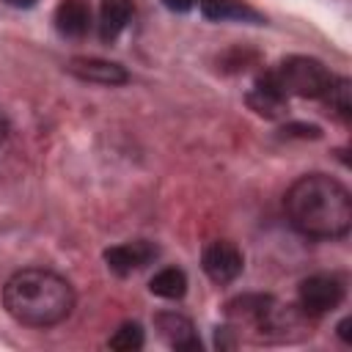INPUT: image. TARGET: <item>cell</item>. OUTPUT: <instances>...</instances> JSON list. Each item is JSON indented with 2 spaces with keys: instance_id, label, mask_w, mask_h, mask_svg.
I'll list each match as a JSON object with an SVG mask.
<instances>
[{
  "instance_id": "cell-1",
  "label": "cell",
  "mask_w": 352,
  "mask_h": 352,
  "mask_svg": "<svg viewBox=\"0 0 352 352\" xmlns=\"http://www.w3.org/2000/svg\"><path fill=\"white\" fill-rule=\"evenodd\" d=\"M283 209L292 228L311 239H341L352 228V195L327 173L300 176L286 190Z\"/></svg>"
},
{
  "instance_id": "cell-2",
  "label": "cell",
  "mask_w": 352,
  "mask_h": 352,
  "mask_svg": "<svg viewBox=\"0 0 352 352\" xmlns=\"http://www.w3.org/2000/svg\"><path fill=\"white\" fill-rule=\"evenodd\" d=\"M3 305L8 316L25 327H52L74 311V289L52 270L28 267L6 280Z\"/></svg>"
},
{
  "instance_id": "cell-3",
  "label": "cell",
  "mask_w": 352,
  "mask_h": 352,
  "mask_svg": "<svg viewBox=\"0 0 352 352\" xmlns=\"http://www.w3.org/2000/svg\"><path fill=\"white\" fill-rule=\"evenodd\" d=\"M275 80L280 82L286 96H300V99H322L330 85H333V72L308 55H292L286 60H280L272 69Z\"/></svg>"
},
{
  "instance_id": "cell-4",
  "label": "cell",
  "mask_w": 352,
  "mask_h": 352,
  "mask_svg": "<svg viewBox=\"0 0 352 352\" xmlns=\"http://www.w3.org/2000/svg\"><path fill=\"white\" fill-rule=\"evenodd\" d=\"M344 300V283L336 275H311L297 289V308L305 316H322L338 308Z\"/></svg>"
},
{
  "instance_id": "cell-5",
  "label": "cell",
  "mask_w": 352,
  "mask_h": 352,
  "mask_svg": "<svg viewBox=\"0 0 352 352\" xmlns=\"http://www.w3.org/2000/svg\"><path fill=\"white\" fill-rule=\"evenodd\" d=\"M201 267L206 272V278L212 283H231L239 278L242 267H245V256L242 250L234 245V242H226V239H217V242H209L201 253Z\"/></svg>"
},
{
  "instance_id": "cell-6",
  "label": "cell",
  "mask_w": 352,
  "mask_h": 352,
  "mask_svg": "<svg viewBox=\"0 0 352 352\" xmlns=\"http://www.w3.org/2000/svg\"><path fill=\"white\" fill-rule=\"evenodd\" d=\"M157 245L148 242V239H132V242H121V245H113L104 250V264L110 272L126 278L143 267H148L154 258H157Z\"/></svg>"
},
{
  "instance_id": "cell-7",
  "label": "cell",
  "mask_w": 352,
  "mask_h": 352,
  "mask_svg": "<svg viewBox=\"0 0 352 352\" xmlns=\"http://www.w3.org/2000/svg\"><path fill=\"white\" fill-rule=\"evenodd\" d=\"M154 327L160 333V338L179 349V352H201V338L195 333V324L184 316V314H176V311H160L154 316Z\"/></svg>"
},
{
  "instance_id": "cell-8",
  "label": "cell",
  "mask_w": 352,
  "mask_h": 352,
  "mask_svg": "<svg viewBox=\"0 0 352 352\" xmlns=\"http://www.w3.org/2000/svg\"><path fill=\"white\" fill-rule=\"evenodd\" d=\"M66 72L82 82H96V85H124L129 80L121 63H113L104 58H72L66 63Z\"/></svg>"
},
{
  "instance_id": "cell-9",
  "label": "cell",
  "mask_w": 352,
  "mask_h": 352,
  "mask_svg": "<svg viewBox=\"0 0 352 352\" xmlns=\"http://www.w3.org/2000/svg\"><path fill=\"white\" fill-rule=\"evenodd\" d=\"M248 104L264 118H278V116H283V110L289 104V96L283 94V88L275 80V74L264 72V74L256 77V82H253V88L248 94Z\"/></svg>"
},
{
  "instance_id": "cell-10",
  "label": "cell",
  "mask_w": 352,
  "mask_h": 352,
  "mask_svg": "<svg viewBox=\"0 0 352 352\" xmlns=\"http://www.w3.org/2000/svg\"><path fill=\"white\" fill-rule=\"evenodd\" d=\"M91 28L88 0H60L55 8V30L66 38H82Z\"/></svg>"
},
{
  "instance_id": "cell-11",
  "label": "cell",
  "mask_w": 352,
  "mask_h": 352,
  "mask_svg": "<svg viewBox=\"0 0 352 352\" xmlns=\"http://www.w3.org/2000/svg\"><path fill=\"white\" fill-rule=\"evenodd\" d=\"M132 19V0H102L99 6V38L104 44L116 41Z\"/></svg>"
},
{
  "instance_id": "cell-12",
  "label": "cell",
  "mask_w": 352,
  "mask_h": 352,
  "mask_svg": "<svg viewBox=\"0 0 352 352\" xmlns=\"http://www.w3.org/2000/svg\"><path fill=\"white\" fill-rule=\"evenodd\" d=\"M195 3H198L201 14H204L206 19H212V22H226V19L261 22V16H258L250 6H245V3H239V0H195Z\"/></svg>"
},
{
  "instance_id": "cell-13",
  "label": "cell",
  "mask_w": 352,
  "mask_h": 352,
  "mask_svg": "<svg viewBox=\"0 0 352 352\" xmlns=\"http://www.w3.org/2000/svg\"><path fill=\"white\" fill-rule=\"evenodd\" d=\"M148 289L162 300H182L187 294V275L179 267H165L148 280Z\"/></svg>"
},
{
  "instance_id": "cell-14",
  "label": "cell",
  "mask_w": 352,
  "mask_h": 352,
  "mask_svg": "<svg viewBox=\"0 0 352 352\" xmlns=\"http://www.w3.org/2000/svg\"><path fill=\"white\" fill-rule=\"evenodd\" d=\"M322 102L330 107V113L341 121H349L352 118V88H349V80L346 77H336L330 91L322 96Z\"/></svg>"
},
{
  "instance_id": "cell-15",
  "label": "cell",
  "mask_w": 352,
  "mask_h": 352,
  "mask_svg": "<svg viewBox=\"0 0 352 352\" xmlns=\"http://www.w3.org/2000/svg\"><path fill=\"white\" fill-rule=\"evenodd\" d=\"M110 349H118V352H135L143 346V327L138 322H124L107 341Z\"/></svg>"
},
{
  "instance_id": "cell-16",
  "label": "cell",
  "mask_w": 352,
  "mask_h": 352,
  "mask_svg": "<svg viewBox=\"0 0 352 352\" xmlns=\"http://www.w3.org/2000/svg\"><path fill=\"white\" fill-rule=\"evenodd\" d=\"M283 132L297 135V138H319V135H322L319 126H314V124H292V126H286Z\"/></svg>"
},
{
  "instance_id": "cell-17",
  "label": "cell",
  "mask_w": 352,
  "mask_h": 352,
  "mask_svg": "<svg viewBox=\"0 0 352 352\" xmlns=\"http://www.w3.org/2000/svg\"><path fill=\"white\" fill-rule=\"evenodd\" d=\"M162 6L168 11H173V14H187L195 6V0H162Z\"/></svg>"
},
{
  "instance_id": "cell-18",
  "label": "cell",
  "mask_w": 352,
  "mask_h": 352,
  "mask_svg": "<svg viewBox=\"0 0 352 352\" xmlns=\"http://www.w3.org/2000/svg\"><path fill=\"white\" fill-rule=\"evenodd\" d=\"M11 129H8V124H6V118L0 116V160H3V154H6V148H8V135Z\"/></svg>"
},
{
  "instance_id": "cell-19",
  "label": "cell",
  "mask_w": 352,
  "mask_h": 352,
  "mask_svg": "<svg viewBox=\"0 0 352 352\" xmlns=\"http://www.w3.org/2000/svg\"><path fill=\"white\" fill-rule=\"evenodd\" d=\"M3 3H8V6H14V8H30L36 0H3Z\"/></svg>"
},
{
  "instance_id": "cell-20",
  "label": "cell",
  "mask_w": 352,
  "mask_h": 352,
  "mask_svg": "<svg viewBox=\"0 0 352 352\" xmlns=\"http://www.w3.org/2000/svg\"><path fill=\"white\" fill-rule=\"evenodd\" d=\"M346 324H349V319H344V322L338 324V336H341V338L349 344V330H346Z\"/></svg>"
}]
</instances>
